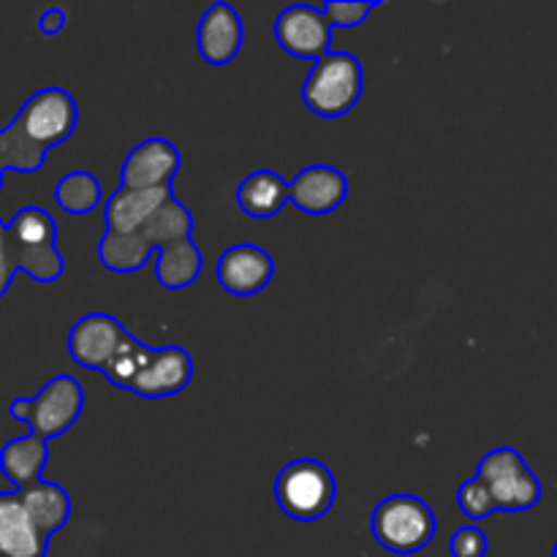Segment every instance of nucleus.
<instances>
[{"label": "nucleus", "instance_id": "obj_3", "mask_svg": "<svg viewBox=\"0 0 557 557\" xmlns=\"http://www.w3.org/2000/svg\"><path fill=\"white\" fill-rule=\"evenodd\" d=\"M364 71L348 52H330L310 69L302 87V101L319 117H343L362 98Z\"/></svg>", "mask_w": 557, "mask_h": 557}, {"label": "nucleus", "instance_id": "obj_5", "mask_svg": "<svg viewBox=\"0 0 557 557\" xmlns=\"http://www.w3.org/2000/svg\"><path fill=\"white\" fill-rule=\"evenodd\" d=\"M85 408V392L82 384L71 375H54L41 386L36 397H16L11 400L9 413L16 422H25L30 435L52 441L71 430Z\"/></svg>", "mask_w": 557, "mask_h": 557}, {"label": "nucleus", "instance_id": "obj_8", "mask_svg": "<svg viewBox=\"0 0 557 557\" xmlns=\"http://www.w3.org/2000/svg\"><path fill=\"white\" fill-rule=\"evenodd\" d=\"M20 245L22 272L36 283H54L63 275V256L58 250V226L41 207H22L9 221Z\"/></svg>", "mask_w": 557, "mask_h": 557}, {"label": "nucleus", "instance_id": "obj_27", "mask_svg": "<svg viewBox=\"0 0 557 557\" xmlns=\"http://www.w3.org/2000/svg\"><path fill=\"white\" fill-rule=\"evenodd\" d=\"M451 557H484L487 555V536L476 525H466L451 536Z\"/></svg>", "mask_w": 557, "mask_h": 557}, {"label": "nucleus", "instance_id": "obj_12", "mask_svg": "<svg viewBox=\"0 0 557 557\" xmlns=\"http://www.w3.org/2000/svg\"><path fill=\"white\" fill-rule=\"evenodd\" d=\"M275 261L259 245H234L218 261V283L234 297H250L270 286Z\"/></svg>", "mask_w": 557, "mask_h": 557}, {"label": "nucleus", "instance_id": "obj_19", "mask_svg": "<svg viewBox=\"0 0 557 557\" xmlns=\"http://www.w3.org/2000/svg\"><path fill=\"white\" fill-rule=\"evenodd\" d=\"M134 234H139V237L145 239L147 248L161 253V250L180 243H188V239L194 237V218H190L188 207H185L183 201L169 196V199L152 212L150 221Z\"/></svg>", "mask_w": 557, "mask_h": 557}, {"label": "nucleus", "instance_id": "obj_21", "mask_svg": "<svg viewBox=\"0 0 557 557\" xmlns=\"http://www.w3.org/2000/svg\"><path fill=\"white\" fill-rule=\"evenodd\" d=\"M201 267H205L201 250L196 248L194 239H188V243H180L161 250V256L156 261V275L163 288L180 292V288H188L201 275Z\"/></svg>", "mask_w": 557, "mask_h": 557}, {"label": "nucleus", "instance_id": "obj_24", "mask_svg": "<svg viewBox=\"0 0 557 557\" xmlns=\"http://www.w3.org/2000/svg\"><path fill=\"white\" fill-rule=\"evenodd\" d=\"M0 190H3V172H0ZM16 272H22L20 245H16V237L9 223L0 221V299L11 288Z\"/></svg>", "mask_w": 557, "mask_h": 557}, {"label": "nucleus", "instance_id": "obj_9", "mask_svg": "<svg viewBox=\"0 0 557 557\" xmlns=\"http://www.w3.org/2000/svg\"><path fill=\"white\" fill-rule=\"evenodd\" d=\"M332 30L324 9L315 5H288L275 20V41L283 52L302 60H321L330 54Z\"/></svg>", "mask_w": 557, "mask_h": 557}, {"label": "nucleus", "instance_id": "obj_1", "mask_svg": "<svg viewBox=\"0 0 557 557\" xmlns=\"http://www.w3.org/2000/svg\"><path fill=\"white\" fill-rule=\"evenodd\" d=\"M76 131V101L63 87H44L22 103L20 114L0 131V172L33 174L47 152Z\"/></svg>", "mask_w": 557, "mask_h": 557}, {"label": "nucleus", "instance_id": "obj_25", "mask_svg": "<svg viewBox=\"0 0 557 557\" xmlns=\"http://www.w3.org/2000/svg\"><path fill=\"white\" fill-rule=\"evenodd\" d=\"M457 506H460V511L468 520H484V517H490L493 511H498L495 509L493 495H490V490L484 487L479 479H468V482L457 490Z\"/></svg>", "mask_w": 557, "mask_h": 557}, {"label": "nucleus", "instance_id": "obj_10", "mask_svg": "<svg viewBox=\"0 0 557 557\" xmlns=\"http://www.w3.org/2000/svg\"><path fill=\"white\" fill-rule=\"evenodd\" d=\"M125 341H128V332L120 326L117 319L107 313H90L76 321L74 330H71L69 357L79 368L103 373Z\"/></svg>", "mask_w": 557, "mask_h": 557}, {"label": "nucleus", "instance_id": "obj_2", "mask_svg": "<svg viewBox=\"0 0 557 557\" xmlns=\"http://www.w3.org/2000/svg\"><path fill=\"white\" fill-rule=\"evenodd\" d=\"M103 375L117 389L134 392L147 400H161V397L180 395L190 384L194 362H190L185 348H150L141 346L134 335H128V341L120 346L112 362L107 364Z\"/></svg>", "mask_w": 557, "mask_h": 557}, {"label": "nucleus", "instance_id": "obj_11", "mask_svg": "<svg viewBox=\"0 0 557 557\" xmlns=\"http://www.w3.org/2000/svg\"><path fill=\"white\" fill-rule=\"evenodd\" d=\"M180 172V150L166 139H145L128 152L120 172V188L152 190L169 188Z\"/></svg>", "mask_w": 557, "mask_h": 557}, {"label": "nucleus", "instance_id": "obj_28", "mask_svg": "<svg viewBox=\"0 0 557 557\" xmlns=\"http://www.w3.org/2000/svg\"><path fill=\"white\" fill-rule=\"evenodd\" d=\"M65 20H69V16H65L63 9H47L38 16V30H41L44 36H58L65 27Z\"/></svg>", "mask_w": 557, "mask_h": 557}, {"label": "nucleus", "instance_id": "obj_4", "mask_svg": "<svg viewBox=\"0 0 557 557\" xmlns=\"http://www.w3.org/2000/svg\"><path fill=\"white\" fill-rule=\"evenodd\" d=\"M370 531L386 553L413 555L433 542L438 522L433 509L417 495H389L375 506Z\"/></svg>", "mask_w": 557, "mask_h": 557}, {"label": "nucleus", "instance_id": "obj_7", "mask_svg": "<svg viewBox=\"0 0 557 557\" xmlns=\"http://www.w3.org/2000/svg\"><path fill=\"white\" fill-rule=\"evenodd\" d=\"M479 482L490 490L498 511H528L542 500V484L522 455L509 446L493 449L479 462Z\"/></svg>", "mask_w": 557, "mask_h": 557}, {"label": "nucleus", "instance_id": "obj_14", "mask_svg": "<svg viewBox=\"0 0 557 557\" xmlns=\"http://www.w3.org/2000/svg\"><path fill=\"white\" fill-rule=\"evenodd\" d=\"M49 536L33 522L20 493H0V557H47Z\"/></svg>", "mask_w": 557, "mask_h": 557}, {"label": "nucleus", "instance_id": "obj_20", "mask_svg": "<svg viewBox=\"0 0 557 557\" xmlns=\"http://www.w3.org/2000/svg\"><path fill=\"white\" fill-rule=\"evenodd\" d=\"M20 493V500L25 504V509L30 511L33 522L41 528L44 536L52 539L54 533L63 531L65 522L71 517V498L60 484L52 482H38L33 487L16 490Z\"/></svg>", "mask_w": 557, "mask_h": 557}, {"label": "nucleus", "instance_id": "obj_29", "mask_svg": "<svg viewBox=\"0 0 557 557\" xmlns=\"http://www.w3.org/2000/svg\"><path fill=\"white\" fill-rule=\"evenodd\" d=\"M553 557H557V544H555V549H553Z\"/></svg>", "mask_w": 557, "mask_h": 557}, {"label": "nucleus", "instance_id": "obj_22", "mask_svg": "<svg viewBox=\"0 0 557 557\" xmlns=\"http://www.w3.org/2000/svg\"><path fill=\"white\" fill-rule=\"evenodd\" d=\"M152 250L147 248L145 239L139 234H117L107 232L103 234L101 245H98V259L107 270L112 272H136L147 264Z\"/></svg>", "mask_w": 557, "mask_h": 557}, {"label": "nucleus", "instance_id": "obj_26", "mask_svg": "<svg viewBox=\"0 0 557 557\" xmlns=\"http://www.w3.org/2000/svg\"><path fill=\"white\" fill-rule=\"evenodd\" d=\"M379 3H354V0H332L324 5V14L332 27H357L370 16V11Z\"/></svg>", "mask_w": 557, "mask_h": 557}, {"label": "nucleus", "instance_id": "obj_15", "mask_svg": "<svg viewBox=\"0 0 557 557\" xmlns=\"http://www.w3.org/2000/svg\"><path fill=\"white\" fill-rule=\"evenodd\" d=\"M196 44L205 63L226 65L243 49V20L228 3H212L199 20Z\"/></svg>", "mask_w": 557, "mask_h": 557}, {"label": "nucleus", "instance_id": "obj_18", "mask_svg": "<svg viewBox=\"0 0 557 557\" xmlns=\"http://www.w3.org/2000/svg\"><path fill=\"white\" fill-rule=\"evenodd\" d=\"M237 205L248 218L270 221L288 205V183H283L281 174L270 169H259L248 174L237 188Z\"/></svg>", "mask_w": 557, "mask_h": 557}, {"label": "nucleus", "instance_id": "obj_6", "mask_svg": "<svg viewBox=\"0 0 557 557\" xmlns=\"http://www.w3.org/2000/svg\"><path fill=\"white\" fill-rule=\"evenodd\" d=\"M337 484L319 460H294L277 473L275 504L297 522H315L335 506Z\"/></svg>", "mask_w": 557, "mask_h": 557}, {"label": "nucleus", "instance_id": "obj_17", "mask_svg": "<svg viewBox=\"0 0 557 557\" xmlns=\"http://www.w3.org/2000/svg\"><path fill=\"white\" fill-rule=\"evenodd\" d=\"M49 460V441L38 435L14 438L0 449V473L14 484L16 490L33 487L41 482V473Z\"/></svg>", "mask_w": 557, "mask_h": 557}, {"label": "nucleus", "instance_id": "obj_23", "mask_svg": "<svg viewBox=\"0 0 557 557\" xmlns=\"http://www.w3.org/2000/svg\"><path fill=\"white\" fill-rule=\"evenodd\" d=\"M101 183L90 172H71L54 185V201L69 215H87L101 205Z\"/></svg>", "mask_w": 557, "mask_h": 557}, {"label": "nucleus", "instance_id": "obj_16", "mask_svg": "<svg viewBox=\"0 0 557 557\" xmlns=\"http://www.w3.org/2000/svg\"><path fill=\"white\" fill-rule=\"evenodd\" d=\"M172 194V185L169 188H152V190H125L117 188L107 201V212H103V221H107V232L117 234H134L150 221L152 212L163 205Z\"/></svg>", "mask_w": 557, "mask_h": 557}, {"label": "nucleus", "instance_id": "obj_13", "mask_svg": "<svg viewBox=\"0 0 557 557\" xmlns=\"http://www.w3.org/2000/svg\"><path fill=\"white\" fill-rule=\"evenodd\" d=\"M348 180L335 166H308L288 183V205L308 215H330L346 201Z\"/></svg>", "mask_w": 557, "mask_h": 557}]
</instances>
